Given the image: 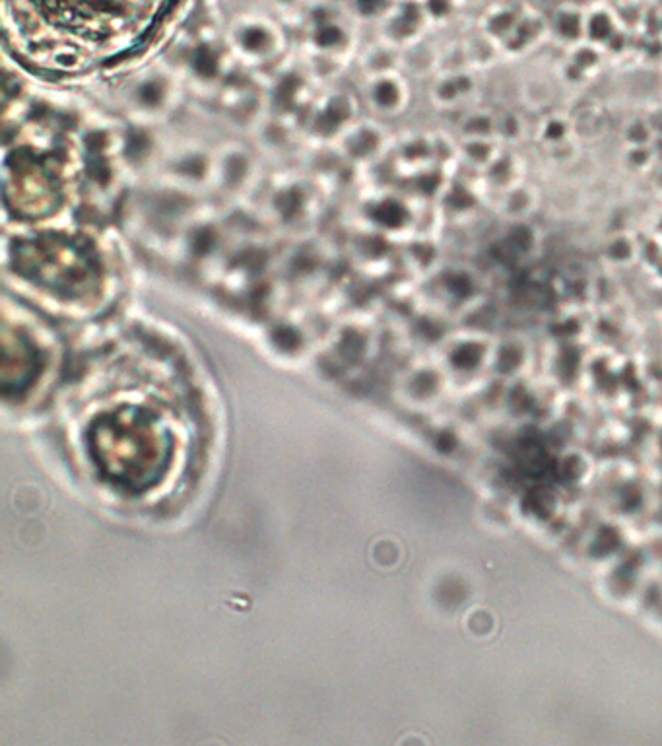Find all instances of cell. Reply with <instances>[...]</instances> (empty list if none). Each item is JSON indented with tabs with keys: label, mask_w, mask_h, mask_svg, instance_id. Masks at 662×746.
Wrapping results in <instances>:
<instances>
[{
	"label": "cell",
	"mask_w": 662,
	"mask_h": 746,
	"mask_svg": "<svg viewBox=\"0 0 662 746\" xmlns=\"http://www.w3.org/2000/svg\"><path fill=\"white\" fill-rule=\"evenodd\" d=\"M288 39L278 20L261 12L235 16L228 28L233 59L249 67H265L282 59Z\"/></svg>",
	"instance_id": "cell-1"
},
{
	"label": "cell",
	"mask_w": 662,
	"mask_h": 746,
	"mask_svg": "<svg viewBox=\"0 0 662 746\" xmlns=\"http://www.w3.org/2000/svg\"><path fill=\"white\" fill-rule=\"evenodd\" d=\"M305 39L313 61L340 63L354 49V30L331 4H309Z\"/></svg>",
	"instance_id": "cell-2"
},
{
	"label": "cell",
	"mask_w": 662,
	"mask_h": 746,
	"mask_svg": "<svg viewBox=\"0 0 662 746\" xmlns=\"http://www.w3.org/2000/svg\"><path fill=\"white\" fill-rule=\"evenodd\" d=\"M365 107L379 119H395L406 113L412 102V90L408 80L395 70H383L367 74L364 94Z\"/></svg>",
	"instance_id": "cell-3"
},
{
	"label": "cell",
	"mask_w": 662,
	"mask_h": 746,
	"mask_svg": "<svg viewBox=\"0 0 662 746\" xmlns=\"http://www.w3.org/2000/svg\"><path fill=\"white\" fill-rule=\"evenodd\" d=\"M430 24L422 0H397L391 12L379 22V35L385 45L402 51L420 43Z\"/></svg>",
	"instance_id": "cell-4"
},
{
	"label": "cell",
	"mask_w": 662,
	"mask_h": 746,
	"mask_svg": "<svg viewBox=\"0 0 662 746\" xmlns=\"http://www.w3.org/2000/svg\"><path fill=\"white\" fill-rule=\"evenodd\" d=\"M175 80L164 68H150L138 76L127 92V103L136 115L158 119L166 115L175 102Z\"/></svg>",
	"instance_id": "cell-5"
},
{
	"label": "cell",
	"mask_w": 662,
	"mask_h": 746,
	"mask_svg": "<svg viewBox=\"0 0 662 746\" xmlns=\"http://www.w3.org/2000/svg\"><path fill=\"white\" fill-rule=\"evenodd\" d=\"M358 100L344 90L325 94L309 109V133L319 140L340 138L356 123Z\"/></svg>",
	"instance_id": "cell-6"
},
{
	"label": "cell",
	"mask_w": 662,
	"mask_h": 746,
	"mask_svg": "<svg viewBox=\"0 0 662 746\" xmlns=\"http://www.w3.org/2000/svg\"><path fill=\"white\" fill-rule=\"evenodd\" d=\"M478 92L480 84L470 68H445L430 84V100L439 111L466 109Z\"/></svg>",
	"instance_id": "cell-7"
},
{
	"label": "cell",
	"mask_w": 662,
	"mask_h": 746,
	"mask_svg": "<svg viewBox=\"0 0 662 746\" xmlns=\"http://www.w3.org/2000/svg\"><path fill=\"white\" fill-rule=\"evenodd\" d=\"M228 74V59L214 39L200 37L185 53V76L193 86L218 88Z\"/></svg>",
	"instance_id": "cell-8"
},
{
	"label": "cell",
	"mask_w": 662,
	"mask_h": 746,
	"mask_svg": "<svg viewBox=\"0 0 662 746\" xmlns=\"http://www.w3.org/2000/svg\"><path fill=\"white\" fill-rule=\"evenodd\" d=\"M257 171L253 156L241 146H230L214 158V177L212 181L233 195L245 193L253 183Z\"/></svg>",
	"instance_id": "cell-9"
},
{
	"label": "cell",
	"mask_w": 662,
	"mask_h": 746,
	"mask_svg": "<svg viewBox=\"0 0 662 746\" xmlns=\"http://www.w3.org/2000/svg\"><path fill=\"white\" fill-rule=\"evenodd\" d=\"M534 140L550 154V158H556L565 150H575L579 136L573 115L565 111H550L542 115L534 127Z\"/></svg>",
	"instance_id": "cell-10"
},
{
	"label": "cell",
	"mask_w": 662,
	"mask_h": 746,
	"mask_svg": "<svg viewBox=\"0 0 662 746\" xmlns=\"http://www.w3.org/2000/svg\"><path fill=\"white\" fill-rule=\"evenodd\" d=\"M307 78L311 76L305 74L301 68H290L282 72L270 90V98H272L274 107L288 115L296 113L303 107L311 109V105L315 102L311 96V82Z\"/></svg>",
	"instance_id": "cell-11"
},
{
	"label": "cell",
	"mask_w": 662,
	"mask_h": 746,
	"mask_svg": "<svg viewBox=\"0 0 662 746\" xmlns=\"http://www.w3.org/2000/svg\"><path fill=\"white\" fill-rule=\"evenodd\" d=\"M268 206L280 224H299L313 212V193L303 183H286L274 189Z\"/></svg>",
	"instance_id": "cell-12"
},
{
	"label": "cell",
	"mask_w": 662,
	"mask_h": 746,
	"mask_svg": "<svg viewBox=\"0 0 662 746\" xmlns=\"http://www.w3.org/2000/svg\"><path fill=\"white\" fill-rule=\"evenodd\" d=\"M478 179L482 185V193H490L496 199L497 195L527 179L525 160L515 152V148L505 146L503 152L497 156L496 162L482 175H478Z\"/></svg>",
	"instance_id": "cell-13"
},
{
	"label": "cell",
	"mask_w": 662,
	"mask_h": 746,
	"mask_svg": "<svg viewBox=\"0 0 662 746\" xmlns=\"http://www.w3.org/2000/svg\"><path fill=\"white\" fill-rule=\"evenodd\" d=\"M540 203H542V197H540L538 187L525 179L517 183L515 187L507 189L505 193L497 195L496 212L505 224L527 222V220H532V216L538 212Z\"/></svg>",
	"instance_id": "cell-14"
},
{
	"label": "cell",
	"mask_w": 662,
	"mask_h": 746,
	"mask_svg": "<svg viewBox=\"0 0 662 746\" xmlns=\"http://www.w3.org/2000/svg\"><path fill=\"white\" fill-rule=\"evenodd\" d=\"M342 152L352 160H371L383 152L387 136L377 123H354L344 135L338 138Z\"/></svg>",
	"instance_id": "cell-15"
},
{
	"label": "cell",
	"mask_w": 662,
	"mask_h": 746,
	"mask_svg": "<svg viewBox=\"0 0 662 746\" xmlns=\"http://www.w3.org/2000/svg\"><path fill=\"white\" fill-rule=\"evenodd\" d=\"M369 206L367 216L381 234L402 232L412 224L410 208L397 197H381Z\"/></svg>",
	"instance_id": "cell-16"
},
{
	"label": "cell",
	"mask_w": 662,
	"mask_h": 746,
	"mask_svg": "<svg viewBox=\"0 0 662 746\" xmlns=\"http://www.w3.org/2000/svg\"><path fill=\"white\" fill-rule=\"evenodd\" d=\"M503 144L497 138H459L457 158L463 160L464 166L482 175L503 152Z\"/></svg>",
	"instance_id": "cell-17"
},
{
	"label": "cell",
	"mask_w": 662,
	"mask_h": 746,
	"mask_svg": "<svg viewBox=\"0 0 662 746\" xmlns=\"http://www.w3.org/2000/svg\"><path fill=\"white\" fill-rule=\"evenodd\" d=\"M548 34L565 49H571L583 43L585 41V12L575 10L571 6H563L554 14V20L548 22Z\"/></svg>",
	"instance_id": "cell-18"
},
{
	"label": "cell",
	"mask_w": 662,
	"mask_h": 746,
	"mask_svg": "<svg viewBox=\"0 0 662 746\" xmlns=\"http://www.w3.org/2000/svg\"><path fill=\"white\" fill-rule=\"evenodd\" d=\"M641 257V245L631 232H616L600 247L602 263L614 269H629Z\"/></svg>",
	"instance_id": "cell-19"
},
{
	"label": "cell",
	"mask_w": 662,
	"mask_h": 746,
	"mask_svg": "<svg viewBox=\"0 0 662 746\" xmlns=\"http://www.w3.org/2000/svg\"><path fill=\"white\" fill-rule=\"evenodd\" d=\"M497 113L488 107H468L459 123V138H496Z\"/></svg>",
	"instance_id": "cell-20"
},
{
	"label": "cell",
	"mask_w": 662,
	"mask_h": 746,
	"mask_svg": "<svg viewBox=\"0 0 662 746\" xmlns=\"http://www.w3.org/2000/svg\"><path fill=\"white\" fill-rule=\"evenodd\" d=\"M622 164L633 175H647L653 173L659 166V152L657 144L651 146H624L622 150Z\"/></svg>",
	"instance_id": "cell-21"
},
{
	"label": "cell",
	"mask_w": 662,
	"mask_h": 746,
	"mask_svg": "<svg viewBox=\"0 0 662 746\" xmlns=\"http://www.w3.org/2000/svg\"><path fill=\"white\" fill-rule=\"evenodd\" d=\"M527 131H529V127H527L521 113H517L513 109H505V111L497 113L496 138L503 146L515 148L519 142H523Z\"/></svg>",
	"instance_id": "cell-22"
},
{
	"label": "cell",
	"mask_w": 662,
	"mask_h": 746,
	"mask_svg": "<svg viewBox=\"0 0 662 746\" xmlns=\"http://www.w3.org/2000/svg\"><path fill=\"white\" fill-rule=\"evenodd\" d=\"M397 0H348V12L360 22L379 24L395 6Z\"/></svg>",
	"instance_id": "cell-23"
},
{
	"label": "cell",
	"mask_w": 662,
	"mask_h": 746,
	"mask_svg": "<svg viewBox=\"0 0 662 746\" xmlns=\"http://www.w3.org/2000/svg\"><path fill=\"white\" fill-rule=\"evenodd\" d=\"M622 142L624 146H651L657 144V138L653 135L647 119L643 113H637L629 117L628 121L622 125Z\"/></svg>",
	"instance_id": "cell-24"
},
{
	"label": "cell",
	"mask_w": 662,
	"mask_h": 746,
	"mask_svg": "<svg viewBox=\"0 0 662 746\" xmlns=\"http://www.w3.org/2000/svg\"><path fill=\"white\" fill-rule=\"evenodd\" d=\"M643 115H645V119H647V123H649V127H651V131H653V135H655V138H657V142H661L662 140V103H653V105H649L645 111H643Z\"/></svg>",
	"instance_id": "cell-25"
},
{
	"label": "cell",
	"mask_w": 662,
	"mask_h": 746,
	"mask_svg": "<svg viewBox=\"0 0 662 746\" xmlns=\"http://www.w3.org/2000/svg\"><path fill=\"white\" fill-rule=\"evenodd\" d=\"M278 10H284V12H290V10H296L301 4H305L307 0H270Z\"/></svg>",
	"instance_id": "cell-26"
},
{
	"label": "cell",
	"mask_w": 662,
	"mask_h": 746,
	"mask_svg": "<svg viewBox=\"0 0 662 746\" xmlns=\"http://www.w3.org/2000/svg\"><path fill=\"white\" fill-rule=\"evenodd\" d=\"M659 92H661L662 96V68L659 70Z\"/></svg>",
	"instance_id": "cell-27"
}]
</instances>
